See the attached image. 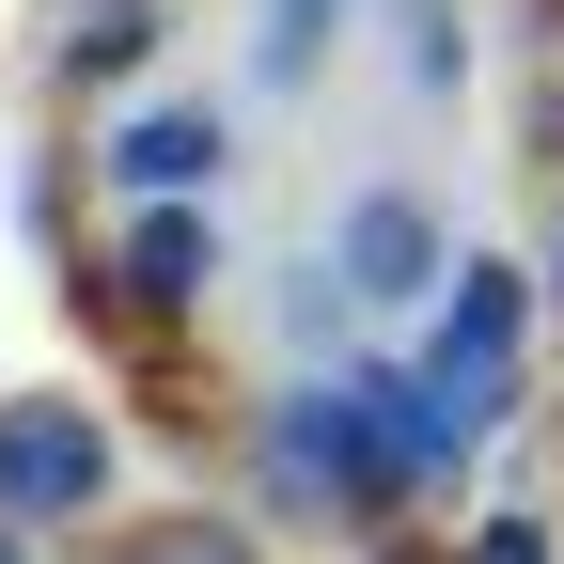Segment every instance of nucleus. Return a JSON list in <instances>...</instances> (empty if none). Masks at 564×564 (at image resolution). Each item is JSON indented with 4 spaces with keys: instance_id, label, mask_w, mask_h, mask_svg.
I'll return each mask as SVG.
<instances>
[{
    "instance_id": "nucleus-1",
    "label": "nucleus",
    "mask_w": 564,
    "mask_h": 564,
    "mask_svg": "<svg viewBox=\"0 0 564 564\" xmlns=\"http://www.w3.org/2000/svg\"><path fill=\"white\" fill-rule=\"evenodd\" d=\"M267 502H282V518H392V502H408V455H392L377 361H329L314 392L267 408Z\"/></svg>"
},
{
    "instance_id": "nucleus-2",
    "label": "nucleus",
    "mask_w": 564,
    "mask_h": 564,
    "mask_svg": "<svg viewBox=\"0 0 564 564\" xmlns=\"http://www.w3.org/2000/svg\"><path fill=\"white\" fill-rule=\"evenodd\" d=\"M110 470H126L110 408H79V392H0V518H17V533H79V518L110 502Z\"/></svg>"
},
{
    "instance_id": "nucleus-3",
    "label": "nucleus",
    "mask_w": 564,
    "mask_h": 564,
    "mask_svg": "<svg viewBox=\"0 0 564 564\" xmlns=\"http://www.w3.org/2000/svg\"><path fill=\"white\" fill-rule=\"evenodd\" d=\"M440 267H455V236H440V204H423V188H361V204L329 220L345 314H423V299H440Z\"/></svg>"
},
{
    "instance_id": "nucleus-4",
    "label": "nucleus",
    "mask_w": 564,
    "mask_h": 564,
    "mask_svg": "<svg viewBox=\"0 0 564 564\" xmlns=\"http://www.w3.org/2000/svg\"><path fill=\"white\" fill-rule=\"evenodd\" d=\"M95 173H110L126 204H220V173H236V110H220V95H158V110L110 126Z\"/></svg>"
},
{
    "instance_id": "nucleus-5",
    "label": "nucleus",
    "mask_w": 564,
    "mask_h": 564,
    "mask_svg": "<svg viewBox=\"0 0 564 564\" xmlns=\"http://www.w3.org/2000/svg\"><path fill=\"white\" fill-rule=\"evenodd\" d=\"M110 299L141 329H173L220 299V204H126V236H110Z\"/></svg>"
},
{
    "instance_id": "nucleus-6",
    "label": "nucleus",
    "mask_w": 564,
    "mask_h": 564,
    "mask_svg": "<svg viewBox=\"0 0 564 564\" xmlns=\"http://www.w3.org/2000/svg\"><path fill=\"white\" fill-rule=\"evenodd\" d=\"M423 314H440V329H423L440 361H518V329H533V267H502V251H455Z\"/></svg>"
},
{
    "instance_id": "nucleus-7",
    "label": "nucleus",
    "mask_w": 564,
    "mask_h": 564,
    "mask_svg": "<svg viewBox=\"0 0 564 564\" xmlns=\"http://www.w3.org/2000/svg\"><path fill=\"white\" fill-rule=\"evenodd\" d=\"M158 0H63V79H141L158 63Z\"/></svg>"
},
{
    "instance_id": "nucleus-8",
    "label": "nucleus",
    "mask_w": 564,
    "mask_h": 564,
    "mask_svg": "<svg viewBox=\"0 0 564 564\" xmlns=\"http://www.w3.org/2000/svg\"><path fill=\"white\" fill-rule=\"evenodd\" d=\"M110 564H267L236 518H141V533H110Z\"/></svg>"
},
{
    "instance_id": "nucleus-9",
    "label": "nucleus",
    "mask_w": 564,
    "mask_h": 564,
    "mask_svg": "<svg viewBox=\"0 0 564 564\" xmlns=\"http://www.w3.org/2000/svg\"><path fill=\"white\" fill-rule=\"evenodd\" d=\"M392 32H408V95H455L470 79V17L455 0H392Z\"/></svg>"
},
{
    "instance_id": "nucleus-10",
    "label": "nucleus",
    "mask_w": 564,
    "mask_h": 564,
    "mask_svg": "<svg viewBox=\"0 0 564 564\" xmlns=\"http://www.w3.org/2000/svg\"><path fill=\"white\" fill-rule=\"evenodd\" d=\"M329 32H345V0H267V79H282V95H299Z\"/></svg>"
},
{
    "instance_id": "nucleus-11",
    "label": "nucleus",
    "mask_w": 564,
    "mask_h": 564,
    "mask_svg": "<svg viewBox=\"0 0 564 564\" xmlns=\"http://www.w3.org/2000/svg\"><path fill=\"white\" fill-rule=\"evenodd\" d=\"M470 564H549V518H486V533H470Z\"/></svg>"
},
{
    "instance_id": "nucleus-12",
    "label": "nucleus",
    "mask_w": 564,
    "mask_h": 564,
    "mask_svg": "<svg viewBox=\"0 0 564 564\" xmlns=\"http://www.w3.org/2000/svg\"><path fill=\"white\" fill-rule=\"evenodd\" d=\"M533 282H549V299H564V204H549V267H533Z\"/></svg>"
},
{
    "instance_id": "nucleus-13",
    "label": "nucleus",
    "mask_w": 564,
    "mask_h": 564,
    "mask_svg": "<svg viewBox=\"0 0 564 564\" xmlns=\"http://www.w3.org/2000/svg\"><path fill=\"white\" fill-rule=\"evenodd\" d=\"M0 564H32V533H17V518H0Z\"/></svg>"
}]
</instances>
